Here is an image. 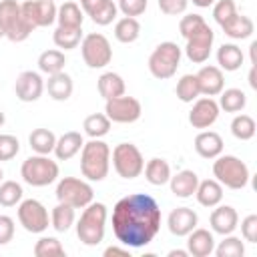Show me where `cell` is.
<instances>
[{
	"mask_svg": "<svg viewBox=\"0 0 257 257\" xmlns=\"http://www.w3.org/2000/svg\"><path fill=\"white\" fill-rule=\"evenodd\" d=\"M110 171V147L100 139H90L80 149V173L90 183H100Z\"/></svg>",
	"mask_w": 257,
	"mask_h": 257,
	"instance_id": "2",
	"label": "cell"
},
{
	"mask_svg": "<svg viewBox=\"0 0 257 257\" xmlns=\"http://www.w3.org/2000/svg\"><path fill=\"white\" fill-rule=\"evenodd\" d=\"M161 207L145 193H133L112 207V233L128 249L147 247L161 229Z\"/></svg>",
	"mask_w": 257,
	"mask_h": 257,
	"instance_id": "1",
	"label": "cell"
},
{
	"mask_svg": "<svg viewBox=\"0 0 257 257\" xmlns=\"http://www.w3.org/2000/svg\"><path fill=\"white\" fill-rule=\"evenodd\" d=\"M195 6H199V8H209V6H213L217 0H191Z\"/></svg>",
	"mask_w": 257,
	"mask_h": 257,
	"instance_id": "52",
	"label": "cell"
},
{
	"mask_svg": "<svg viewBox=\"0 0 257 257\" xmlns=\"http://www.w3.org/2000/svg\"><path fill=\"white\" fill-rule=\"evenodd\" d=\"M24 197L22 185L16 181H2L0 183V205L2 207H16Z\"/></svg>",
	"mask_w": 257,
	"mask_h": 257,
	"instance_id": "42",
	"label": "cell"
},
{
	"mask_svg": "<svg viewBox=\"0 0 257 257\" xmlns=\"http://www.w3.org/2000/svg\"><path fill=\"white\" fill-rule=\"evenodd\" d=\"M159 4V10L167 16H179L187 10L189 6V0H157Z\"/></svg>",
	"mask_w": 257,
	"mask_h": 257,
	"instance_id": "48",
	"label": "cell"
},
{
	"mask_svg": "<svg viewBox=\"0 0 257 257\" xmlns=\"http://www.w3.org/2000/svg\"><path fill=\"white\" fill-rule=\"evenodd\" d=\"M28 143L36 155H50L56 145V135L48 128H34L28 137Z\"/></svg>",
	"mask_w": 257,
	"mask_h": 257,
	"instance_id": "36",
	"label": "cell"
},
{
	"mask_svg": "<svg viewBox=\"0 0 257 257\" xmlns=\"http://www.w3.org/2000/svg\"><path fill=\"white\" fill-rule=\"evenodd\" d=\"M195 151L203 159H217L223 153V139L215 131H201L195 137Z\"/></svg>",
	"mask_w": 257,
	"mask_h": 257,
	"instance_id": "24",
	"label": "cell"
},
{
	"mask_svg": "<svg viewBox=\"0 0 257 257\" xmlns=\"http://www.w3.org/2000/svg\"><path fill=\"white\" fill-rule=\"evenodd\" d=\"M207 26H209V24L205 22V18H203L201 14H185V16L181 18V22H179V32H181V36L187 40V38H191L193 34L205 30Z\"/></svg>",
	"mask_w": 257,
	"mask_h": 257,
	"instance_id": "44",
	"label": "cell"
},
{
	"mask_svg": "<svg viewBox=\"0 0 257 257\" xmlns=\"http://www.w3.org/2000/svg\"><path fill=\"white\" fill-rule=\"evenodd\" d=\"M44 88L48 90V96H50L52 100L64 102V100L70 98V94H72V90H74V84H72L70 74H66V72L62 70V72L50 74L48 80L44 82Z\"/></svg>",
	"mask_w": 257,
	"mask_h": 257,
	"instance_id": "25",
	"label": "cell"
},
{
	"mask_svg": "<svg viewBox=\"0 0 257 257\" xmlns=\"http://www.w3.org/2000/svg\"><path fill=\"white\" fill-rule=\"evenodd\" d=\"M143 173H145V179H147L151 185L163 187V185H167L169 179H171V165H169L165 159L155 157V159L147 161Z\"/></svg>",
	"mask_w": 257,
	"mask_h": 257,
	"instance_id": "30",
	"label": "cell"
},
{
	"mask_svg": "<svg viewBox=\"0 0 257 257\" xmlns=\"http://www.w3.org/2000/svg\"><path fill=\"white\" fill-rule=\"evenodd\" d=\"M76 221L74 215V207L66 205V203H56V207L50 213V225L54 227V231L58 233H66Z\"/></svg>",
	"mask_w": 257,
	"mask_h": 257,
	"instance_id": "37",
	"label": "cell"
},
{
	"mask_svg": "<svg viewBox=\"0 0 257 257\" xmlns=\"http://www.w3.org/2000/svg\"><path fill=\"white\" fill-rule=\"evenodd\" d=\"M215 249V237L209 229L195 227L187 235V251L193 257H209Z\"/></svg>",
	"mask_w": 257,
	"mask_h": 257,
	"instance_id": "21",
	"label": "cell"
},
{
	"mask_svg": "<svg viewBox=\"0 0 257 257\" xmlns=\"http://www.w3.org/2000/svg\"><path fill=\"white\" fill-rule=\"evenodd\" d=\"M2 179H4V171L0 169V183H2Z\"/></svg>",
	"mask_w": 257,
	"mask_h": 257,
	"instance_id": "56",
	"label": "cell"
},
{
	"mask_svg": "<svg viewBox=\"0 0 257 257\" xmlns=\"http://www.w3.org/2000/svg\"><path fill=\"white\" fill-rule=\"evenodd\" d=\"M4 120H6V118H4V112L0 110V128H2V124H4Z\"/></svg>",
	"mask_w": 257,
	"mask_h": 257,
	"instance_id": "55",
	"label": "cell"
},
{
	"mask_svg": "<svg viewBox=\"0 0 257 257\" xmlns=\"http://www.w3.org/2000/svg\"><path fill=\"white\" fill-rule=\"evenodd\" d=\"M241 237L247 243H257V215H247L241 221Z\"/></svg>",
	"mask_w": 257,
	"mask_h": 257,
	"instance_id": "49",
	"label": "cell"
},
{
	"mask_svg": "<svg viewBox=\"0 0 257 257\" xmlns=\"http://www.w3.org/2000/svg\"><path fill=\"white\" fill-rule=\"evenodd\" d=\"M177 98L181 102H193L201 96V90H199V82H197V76L195 74H183L177 82Z\"/></svg>",
	"mask_w": 257,
	"mask_h": 257,
	"instance_id": "40",
	"label": "cell"
},
{
	"mask_svg": "<svg viewBox=\"0 0 257 257\" xmlns=\"http://www.w3.org/2000/svg\"><path fill=\"white\" fill-rule=\"evenodd\" d=\"M245 56H243V50L233 44V42H227V44H221L217 48V66L225 72H235L241 68Z\"/></svg>",
	"mask_w": 257,
	"mask_h": 257,
	"instance_id": "27",
	"label": "cell"
},
{
	"mask_svg": "<svg viewBox=\"0 0 257 257\" xmlns=\"http://www.w3.org/2000/svg\"><path fill=\"white\" fill-rule=\"evenodd\" d=\"M104 114L110 118V122H118V124H131L135 120L141 118L143 114V106L141 100L135 96H116L106 100L104 104Z\"/></svg>",
	"mask_w": 257,
	"mask_h": 257,
	"instance_id": "12",
	"label": "cell"
},
{
	"mask_svg": "<svg viewBox=\"0 0 257 257\" xmlns=\"http://www.w3.org/2000/svg\"><path fill=\"white\" fill-rule=\"evenodd\" d=\"M80 8L90 20L98 26H108L116 18V2L114 0H80Z\"/></svg>",
	"mask_w": 257,
	"mask_h": 257,
	"instance_id": "17",
	"label": "cell"
},
{
	"mask_svg": "<svg viewBox=\"0 0 257 257\" xmlns=\"http://www.w3.org/2000/svg\"><path fill=\"white\" fill-rule=\"evenodd\" d=\"M213 40H215V32L211 30V26H207L205 30L193 34L191 38H187L185 44V54L191 62L195 64H203L209 60L211 56V48H213Z\"/></svg>",
	"mask_w": 257,
	"mask_h": 257,
	"instance_id": "14",
	"label": "cell"
},
{
	"mask_svg": "<svg viewBox=\"0 0 257 257\" xmlns=\"http://www.w3.org/2000/svg\"><path fill=\"white\" fill-rule=\"evenodd\" d=\"M181 48L177 42H161L149 56V72L159 78V80H167L171 76H175L179 64H181Z\"/></svg>",
	"mask_w": 257,
	"mask_h": 257,
	"instance_id": "6",
	"label": "cell"
},
{
	"mask_svg": "<svg viewBox=\"0 0 257 257\" xmlns=\"http://www.w3.org/2000/svg\"><path fill=\"white\" fill-rule=\"evenodd\" d=\"M22 16L28 22L32 30L36 28H46L56 22V4L54 0H26L20 4Z\"/></svg>",
	"mask_w": 257,
	"mask_h": 257,
	"instance_id": "13",
	"label": "cell"
},
{
	"mask_svg": "<svg viewBox=\"0 0 257 257\" xmlns=\"http://www.w3.org/2000/svg\"><path fill=\"white\" fill-rule=\"evenodd\" d=\"M189 255V251H183V249H173V251H169V257H187Z\"/></svg>",
	"mask_w": 257,
	"mask_h": 257,
	"instance_id": "53",
	"label": "cell"
},
{
	"mask_svg": "<svg viewBox=\"0 0 257 257\" xmlns=\"http://www.w3.org/2000/svg\"><path fill=\"white\" fill-rule=\"evenodd\" d=\"M209 225L213 229V233H219V235H229L237 229L239 225V215L235 211V207L231 205H215V209L211 211V217H209Z\"/></svg>",
	"mask_w": 257,
	"mask_h": 257,
	"instance_id": "20",
	"label": "cell"
},
{
	"mask_svg": "<svg viewBox=\"0 0 257 257\" xmlns=\"http://www.w3.org/2000/svg\"><path fill=\"white\" fill-rule=\"evenodd\" d=\"M64 64H66V56L58 48L44 50L38 56V70L44 72V74H48V76L50 74H56V72H62L64 70Z\"/></svg>",
	"mask_w": 257,
	"mask_h": 257,
	"instance_id": "33",
	"label": "cell"
},
{
	"mask_svg": "<svg viewBox=\"0 0 257 257\" xmlns=\"http://www.w3.org/2000/svg\"><path fill=\"white\" fill-rule=\"evenodd\" d=\"M199 82V90L205 96H219V92L225 88V74L215 64H205L195 74Z\"/></svg>",
	"mask_w": 257,
	"mask_h": 257,
	"instance_id": "18",
	"label": "cell"
},
{
	"mask_svg": "<svg viewBox=\"0 0 257 257\" xmlns=\"http://www.w3.org/2000/svg\"><path fill=\"white\" fill-rule=\"evenodd\" d=\"M20 143L14 135H0V161H10L18 155Z\"/></svg>",
	"mask_w": 257,
	"mask_h": 257,
	"instance_id": "46",
	"label": "cell"
},
{
	"mask_svg": "<svg viewBox=\"0 0 257 257\" xmlns=\"http://www.w3.org/2000/svg\"><path fill=\"white\" fill-rule=\"evenodd\" d=\"M96 86H98V92H100V96H102L104 100L122 96V94H124V88H126L122 76L116 74V72H102V74L98 76Z\"/></svg>",
	"mask_w": 257,
	"mask_h": 257,
	"instance_id": "31",
	"label": "cell"
},
{
	"mask_svg": "<svg viewBox=\"0 0 257 257\" xmlns=\"http://www.w3.org/2000/svg\"><path fill=\"white\" fill-rule=\"evenodd\" d=\"M14 231H16L14 219L8 215H0V247L8 245L14 239Z\"/></svg>",
	"mask_w": 257,
	"mask_h": 257,
	"instance_id": "50",
	"label": "cell"
},
{
	"mask_svg": "<svg viewBox=\"0 0 257 257\" xmlns=\"http://www.w3.org/2000/svg\"><path fill=\"white\" fill-rule=\"evenodd\" d=\"M18 223L28 233H44L50 225L48 209L38 199H22L18 203Z\"/></svg>",
	"mask_w": 257,
	"mask_h": 257,
	"instance_id": "11",
	"label": "cell"
},
{
	"mask_svg": "<svg viewBox=\"0 0 257 257\" xmlns=\"http://www.w3.org/2000/svg\"><path fill=\"white\" fill-rule=\"evenodd\" d=\"M82 145H84L82 135L78 131H68V133H64L56 139V145H54L52 153L58 161H68V159H72L80 153Z\"/></svg>",
	"mask_w": 257,
	"mask_h": 257,
	"instance_id": "23",
	"label": "cell"
},
{
	"mask_svg": "<svg viewBox=\"0 0 257 257\" xmlns=\"http://www.w3.org/2000/svg\"><path fill=\"white\" fill-rule=\"evenodd\" d=\"M82 20H84V12L80 8V4L66 0L56 8V22L58 26H70V28H82Z\"/></svg>",
	"mask_w": 257,
	"mask_h": 257,
	"instance_id": "29",
	"label": "cell"
},
{
	"mask_svg": "<svg viewBox=\"0 0 257 257\" xmlns=\"http://www.w3.org/2000/svg\"><path fill=\"white\" fill-rule=\"evenodd\" d=\"M219 108L225 112H241L247 106V94L241 88H223L219 92Z\"/></svg>",
	"mask_w": 257,
	"mask_h": 257,
	"instance_id": "34",
	"label": "cell"
},
{
	"mask_svg": "<svg viewBox=\"0 0 257 257\" xmlns=\"http://www.w3.org/2000/svg\"><path fill=\"white\" fill-rule=\"evenodd\" d=\"M14 92H16V98L18 100H22V102H34L44 92V80H42V76L38 72L24 70V72H20L16 76Z\"/></svg>",
	"mask_w": 257,
	"mask_h": 257,
	"instance_id": "16",
	"label": "cell"
},
{
	"mask_svg": "<svg viewBox=\"0 0 257 257\" xmlns=\"http://www.w3.org/2000/svg\"><path fill=\"white\" fill-rule=\"evenodd\" d=\"M213 253L217 257H243L245 243L241 241V237H235L233 233H229V235H223V241L219 245H215Z\"/></svg>",
	"mask_w": 257,
	"mask_h": 257,
	"instance_id": "41",
	"label": "cell"
},
{
	"mask_svg": "<svg viewBox=\"0 0 257 257\" xmlns=\"http://www.w3.org/2000/svg\"><path fill=\"white\" fill-rule=\"evenodd\" d=\"M54 195L58 203H66L74 209H84L88 203L94 201V191L90 183L78 177H62L56 183Z\"/></svg>",
	"mask_w": 257,
	"mask_h": 257,
	"instance_id": "8",
	"label": "cell"
},
{
	"mask_svg": "<svg viewBox=\"0 0 257 257\" xmlns=\"http://www.w3.org/2000/svg\"><path fill=\"white\" fill-rule=\"evenodd\" d=\"M141 36V22L133 16H122L114 24V38L122 44H131Z\"/></svg>",
	"mask_w": 257,
	"mask_h": 257,
	"instance_id": "32",
	"label": "cell"
},
{
	"mask_svg": "<svg viewBox=\"0 0 257 257\" xmlns=\"http://www.w3.org/2000/svg\"><path fill=\"white\" fill-rule=\"evenodd\" d=\"M102 255H104V257H131V251H128L126 245H122V247H118V245H110V247L104 249Z\"/></svg>",
	"mask_w": 257,
	"mask_h": 257,
	"instance_id": "51",
	"label": "cell"
},
{
	"mask_svg": "<svg viewBox=\"0 0 257 257\" xmlns=\"http://www.w3.org/2000/svg\"><path fill=\"white\" fill-rule=\"evenodd\" d=\"M110 157H112V167H114L116 175L122 179H128V181L137 179L145 169L143 153L133 143H118L112 149Z\"/></svg>",
	"mask_w": 257,
	"mask_h": 257,
	"instance_id": "9",
	"label": "cell"
},
{
	"mask_svg": "<svg viewBox=\"0 0 257 257\" xmlns=\"http://www.w3.org/2000/svg\"><path fill=\"white\" fill-rule=\"evenodd\" d=\"M255 131H257L255 118L249 114L241 112V114H235V118L231 120V135L237 141H251L255 137Z\"/></svg>",
	"mask_w": 257,
	"mask_h": 257,
	"instance_id": "39",
	"label": "cell"
},
{
	"mask_svg": "<svg viewBox=\"0 0 257 257\" xmlns=\"http://www.w3.org/2000/svg\"><path fill=\"white\" fill-rule=\"evenodd\" d=\"M237 14V4H235V0H217L215 4H213V18H215V22L221 26V24H225L231 16H235Z\"/></svg>",
	"mask_w": 257,
	"mask_h": 257,
	"instance_id": "45",
	"label": "cell"
},
{
	"mask_svg": "<svg viewBox=\"0 0 257 257\" xmlns=\"http://www.w3.org/2000/svg\"><path fill=\"white\" fill-rule=\"evenodd\" d=\"M106 217H108V211L104 203H94V201L88 203L80 213V219L76 221L78 239L88 247L100 245L106 231Z\"/></svg>",
	"mask_w": 257,
	"mask_h": 257,
	"instance_id": "3",
	"label": "cell"
},
{
	"mask_svg": "<svg viewBox=\"0 0 257 257\" xmlns=\"http://www.w3.org/2000/svg\"><path fill=\"white\" fill-rule=\"evenodd\" d=\"M0 38H4V30L2 28H0Z\"/></svg>",
	"mask_w": 257,
	"mask_h": 257,
	"instance_id": "57",
	"label": "cell"
},
{
	"mask_svg": "<svg viewBox=\"0 0 257 257\" xmlns=\"http://www.w3.org/2000/svg\"><path fill=\"white\" fill-rule=\"evenodd\" d=\"M34 255L36 257H62L64 247L56 237H40L34 245Z\"/></svg>",
	"mask_w": 257,
	"mask_h": 257,
	"instance_id": "43",
	"label": "cell"
},
{
	"mask_svg": "<svg viewBox=\"0 0 257 257\" xmlns=\"http://www.w3.org/2000/svg\"><path fill=\"white\" fill-rule=\"evenodd\" d=\"M52 40L56 48L60 50H72L82 40V28H70V26H56L52 32Z\"/></svg>",
	"mask_w": 257,
	"mask_h": 257,
	"instance_id": "38",
	"label": "cell"
},
{
	"mask_svg": "<svg viewBox=\"0 0 257 257\" xmlns=\"http://www.w3.org/2000/svg\"><path fill=\"white\" fill-rule=\"evenodd\" d=\"M249 84H251V88H257V82H255V66L249 72Z\"/></svg>",
	"mask_w": 257,
	"mask_h": 257,
	"instance_id": "54",
	"label": "cell"
},
{
	"mask_svg": "<svg viewBox=\"0 0 257 257\" xmlns=\"http://www.w3.org/2000/svg\"><path fill=\"white\" fill-rule=\"evenodd\" d=\"M169 185H171V193L179 199H189L195 195L197 191V185H199V175L191 169H183L179 171L177 175H171L169 179Z\"/></svg>",
	"mask_w": 257,
	"mask_h": 257,
	"instance_id": "22",
	"label": "cell"
},
{
	"mask_svg": "<svg viewBox=\"0 0 257 257\" xmlns=\"http://www.w3.org/2000/svg\"><path fill=\"white\" fill-rule=\"evenodd\" d=\"M219 104L213 96H203L193 100V108L189 110V122L193 128H209L219 118Z\"/></svg>",
	"mask_w": 257,
	"mask_h": 257,
	"instance_id": "15",
	"label": "cell"
},
{
	"mask_svg": "<svg viewBox=\"0 0 257 257\" xmlns=\"http://www.w3.org/2000/svg\"><path fill=\"white\" fill-rule=\"evenodd\" d=\"M58 163L48 155H32L20 167V177L30 187H48L58 179Z\"/></svg>",
	"mask_w": 257,
	"mask_h": 257,
	"instance_id": "5",
	"label": "cell"
},
{
	"mask_svg": "<svg viewBox=\"0 0 257 257\" xmlns=\"http://www.w3.org/2000/svg\"><path fill=\"white\" fill-rule=\"evenodd\" d=\"M80 54L88 68H104L112 60V48L104 34L90 32L80 40Z\"/></svg>",
	"mask_w": 257,
	"mask_h": 257,
	"instance_id": "10",
	"label": "cell"
},
{
	"mask_svg": "<svg viewBox=\"0 0 257 257\" xmlns=\"http://www.w3.org/2000/svg\"><path fill=\"white\" fill-rule=\"evenodd\" d=\"M213 177L227 189H233V191H239V189H245L249 179H251V173H249V167L235 155H219L213 163Z\"/></svg>",
	"mask_w": 257,
	"mask_h": 257,
	"instance_id": "4",
	"label": "cell"
},
{
	"mask_svg": "<svg viewBox=\"0 0 257 257\" xmlns=\"http://www.w3.org/2000/svg\"><path fill=\"white\" fill-rule=\"evenodd\" d=\"M221 28H223V32H225L229 38H233V40H245V38H249V36L253 34L255 24H253V20H251L249 16L237 12V14L231 16L225 24H221Z\"/></svg>",
	"mask_w": 257,
	"mask_h": 257,
	"instance_id": "28",
	"label": "cell"
},
{
	"mask_svg": "<svg viewBox=\"0 0 257 257\" xmlns=\"http://www.w3.org/2000/svg\"><path fill=\"white\" fill-rule=\"evenodd\" d=\"M199 225V217L189 207H177L167 217V227L175 237H187Z\"/></svg>",
	"mask_w": 257,
	"mask_h": 257,
	"instance_id": "19",
	"label": "cell"
},
{
	"mask_svg": "<svg viewBox=\"0 0 257 257\" xmlns=\"http://www.w3.org/2000/svg\"><path fill=\"white\" fill-rule=\"evenodd\" d=\"M0 28L4 30V38L10 42H24L32 28L22 16V8L16 0H0Z\"/></svg>",
	"mask_w": 257,
	"mask_h": 257,
	"instance_id": "7",
	"label": "cell"
},
{
	"mask_svg": "<svg viewBox=\"0 0 257 257\" xmlns=\"http://www.w3.org/2000/svg\"><path fill=\"white\" fill-rule=\"evenodd\" d=\"M149 0H116V8L118 12H122V16H141L147 10Z\"/></svg>",
	"mask_w": 257,
	"mask_h": 257,
	"instance_id": "47",
	"label": "cell"
},
{
	"mask_svg": "<svg viewBox=\"0 0 257 257\" xmlns=\"http://www.w3.org/2000/svg\"><path fill=\"white\" fill-rule=\"evenodd\" d=\"M195 197H197V203L199 205H203L207 209H213L215 205H219L223 201V185L217 179L199 181L197 191H195Z\"/></svg>",
	"mask_w": 257,
	"mask_h": 257,
	"instance_id": "26",
	"label": "cell"
},
{
	"mask_svg": "<svg viewBox=\"0 0 257 257\" xmlns=\"http://www.w3.org/2000/svg\"><path fill=\"white\" fill-rule=\"evenodd\" d=\"M110 118L104 114V112H92L84 118L82 122V128H84V135L90 137V139H102L108 135L110 131Z\"/></svg>",
	"mask_w": 257,
	"mask_h": 257,
	"instance_id": "35",
	"label": "cell"
}]
</instances>
